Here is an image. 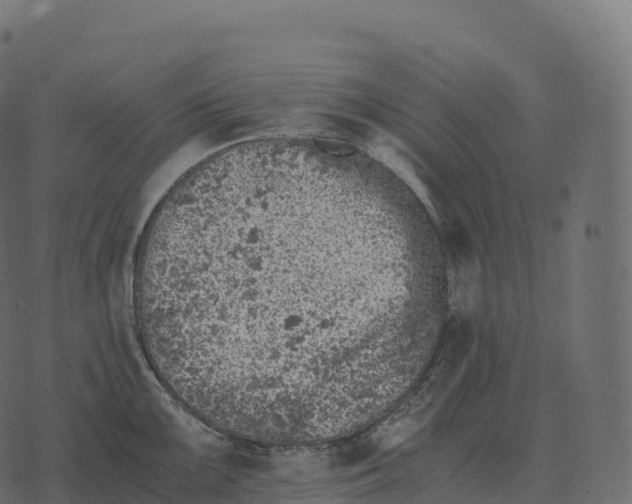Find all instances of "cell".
<instances>
[{
	"label": "cell",
	"mask_w": 632,
	"mask_h": 504,
	"mask_svg": "<svg viewBox=\"0 0 632 504\" xmlns=\"http://www.w3.org/2000/svg\"><path fill=\"white\" fill-rule=\"evenodd\" d=\"M369 231L241 211L147 264L156 370L190 413L233 436L350 405L380 323Z\"/></svg>",
	"instance_id": "6da1fadb"
}]
</instances>
